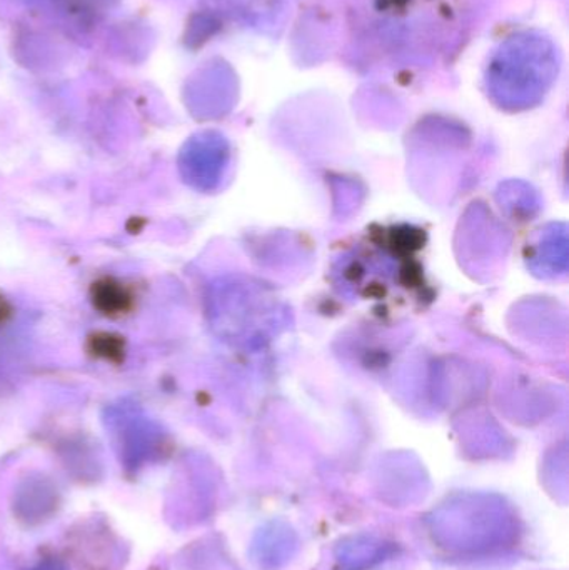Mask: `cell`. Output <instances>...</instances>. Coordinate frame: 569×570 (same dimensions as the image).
Segmentation results:
<instances>
[{
  "instance_id": "cell-2",
  "label": "cell",
  "mask_w": 569,
  "mask_h": 570,
  "mask_svg": "<svg viewBox=\"0 0 569 570\" xmlns=\"http://www.w3.org/2000/svg\"><path fill=\"white\" fill-rule=\"evenodd\" d=\"M90 352L96 357L119 362L124 355V342L112 334H97L90 337Z\"/></svg>"
},
{
  "instance_id": "cell-1",
  "label": "cell",
  "mask_w": 569,
  "mask_h": 570,
  "mask_svg": "<svg viewBox=\"0 0 569 570\" xmlns=\"http://www.w3.org/2000/svg\"><path fill=\"white\" fill-rule=\"evenodd\" d=\"M90 298H92L94 307L109 317L126 315L127 312L133 311L134 304H136L134 292L126 284L112 279V277H104L94 283L90 287Z\"/></svg>"
}]
</instances>
